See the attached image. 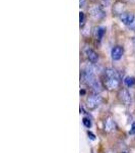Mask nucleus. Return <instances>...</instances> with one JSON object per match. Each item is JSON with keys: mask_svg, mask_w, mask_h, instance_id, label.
Here are the masks:
<instances>
[{"mask_svg": "<svg viewBox=\"0 0 135 153\" xmlns=\"http://www.w3.org/2000/svg\"><path fill=\"white\" fill-rule=\"evenodd\" d=\"M80 16H79V22H80V26H82L83 24H84V13L83 12L80 11Z\"/></svg>", "mask_w": 135, "mask_h": 153, "instance_id": "nucleus-14", "label": "nucleus"}, {"mask_svg": "<svg viewBox=\"0 0 135 153\" xmlns=\"http://www.w3.org/2000/svg\"><path fill=\"white\" fill-rule=\"evenodd\" d=\"M87 55L88 60L92 63H95L99 60V55H98V53L95 52V50H92V49H87Z\"/></svg>", "mask_w": 135, "mask_h": 153, "instance_id": "nucleus-9", "label": "nucleus"}, {"mask_svg": "<svg viewBox=\"0 0 135 153\" xmlns=\"http://www.w3.org/2000/svg\"><path fill=\"white\" fill-rule=\"evenodd\" d=\"M123 53H124V50L121 46H115L111 51V56L114 60H119V59L122 58Z\"/></svg>", "mask_w": 135, "mask_h": 153, "instance_id": "nucleus-8", "label": "nucleus"}, {"mask_svg": "<svg viewBox=\"0 0 135 153\" xmlns=\"http://www.w3.org/2000/svg\"><path fill=\"white\" fill-rule=\"evenodd\" d=\"M83 80L87 82V85H90V87L92 88V90H94L95 93H99L102 91V87H101L99 80H97V78H95V73H94V70H92L90 66L85 68V70L83 71Z\"/></svg>", "mask_w": 135, "mask_h": 153, "instance_id": "nucleus-2", "label": "nucleus"}, {"mask_svg": "<svg viewBox=\"0 0 135 153\" xmlns=\"http://www.w3.org/2000/svg\"><path fill=\"white\" fill-rule=\"evenodd\" d=\"M82 123H83V125H84L85 127L87 128V129H90V128L92 127V122H90V120H88V118H87V117L83 118Z\"/></svg>", "mask_w": 135, "mask_h": 153, "instance_id": "nucleus-13", "label": "nucleus"}, {"mask_svg": "<svg viewBox=\"0 0 135 153\" xmlns=\"http://www.w3.org/2000/svg\"><path fill=\"white\" fill-rule=\"evenodd\" d=\"M133 45H134V49H135V38L133 39Z\"/></svg>", "mask_w": 135, "mask_h": 153, "instance_id": "nucleus-18", "label": "nucleus"}, {"mask_svg": "<svg viewBox=\"0 0 135 153\" xmlns=\"http://www.w3.org/2000/svg\"><path fill=\"white\" fill-rule=\"evenodd\" d=\"M124 84L127 86V87H133V86L135 85V78H133V76H126V78L124 79Z\"/></svg>", "mask_w": 135, "mask_h": 153, "instance_id": "nucleus-12", "label": "nucleus"}, {"mask_svg": "<svg viewBox=\"0 0 135 153\" xmlns=\"http://www.w3.org/2000/svg\"><path fill=\"white\" fill-rule=\"evenodd\" d=\"M105 85L109 90H115L119 88L120 76L114 68H107L105 71Z\"/></svg>", "mask_w": 135, "mask_h": 153, "instance_id": "nucleus-1", "label": "nucleus"}, {"mask_svg": "<svg viewBox=\"0 0 135 153\" xmlns=\"http://www.w3.org/2000/svg\"><path fill=\"white\" fill-rule=\"evenodd\" d=\"M124 3L121 1H117L116 3L114 4V7H113V11L116 14H123V10H124Z\"/></svg>", "mask_w": 135, "mask_h": 153, "instance_id": "nucleus-10", "label": "nucleus"}, {"mask_svg": "<svg viewBox=\"0 0 135 153\" xmlns=\"http://www.w3.org/2000/svg\"><path fill=\"white\" fill-rule=\"evenodd\" d=\"M87 135H88V137L90 138V140H92V141H94V140H95V136L92 134V132H87Z\"/></svg>", "mask_w": 135, "mask_h": 153, "instance_id": "nucleus-16", "label": "nucleus"}, {"mask_svg": "<svg viewBox=\"0 0 135 153\" xmlns=\"http://www.w3.org/2000/svg\"><path fill=\"white\" fill-rule=\"evenodd\" d=\"M128 1H135V0H128Z\"/></svg>", "mask_w": 135, "mask_h": 153, "instance_id": "nucleus-19", "label": "nucleus"}, {"mask_svg": "<svg viewBox=\"0 0 135 153\" xmlns=\"http://www.w3.org/2000/svg\"><path fill=\"white\" fill-rule=\"evenodd\" d=\"M84 3H85L84 0H80V6H83L84 5Z\"/></svg>", "mask_w": 135, "mask_h": 153, "instance_id": "nucleus-17", "label": "nucleus"}, {"mask_svg": "<svg viewBox=\"0 0 135 153\" xmlns=\"http://www.w3.org/2000/svg\"><path fill=\"white\" fill-rule=\"evenodd\" d=\"M120 19H121L122 23H123L124 25H126V26H131V25L134 23L135 16H134V14H133V13H130V12H127V13L121 14Z\"/></svg>", "mask_w": 135, "mask_h": 153, "instance_id": "nucleus-6", "label": "nucleus"}, {"mask_svg": "<svg viewBox=\"0 0 135 153\" xmlns=\"http://www.w3.org/2000/svg\"><path fill=\"white\" fill-rule=\"evenodd\" d=\"M130 134L131 135H135V123H133L132 124V127H131V129H130Z\"/></svg>", "mask_w": 135, "mask_h": 153, "instance_id": "nucleus-15", "label": "nucleus"}, {"mask_svg": "<svg viewBox=\"0 0 135 153\" xmlns=\"http://www.w3.org/2000/svg\"><path fill=\"white\" fill-rule=\"evenodd\" d=\"M115 128H116V124H115L114 120H113L111 117H107L106 120H105V124H104L105 132L111 133V132H113V131L115 130Z\"/></svg>", "mask_w": 135, "mask_h": 153, "instance_id": "nucleus-7", "label": "nucleus"}, {"mask_svg": "<svg viewBox=\"0 0 135 153\" xmlns=\"http://www.w3.org/2000/svg\"><path fill=\"white\" fill-rule=\"evenodd\" d=\"M105 33H106V28H104V27H99V28H97V32H95V36H97V39L99 41H101L103 39V37H104Z\"/></svg>", "mask_w": 135, "mask_h": 153, "instance_id": "nucleus-11", "label": "nucleus"}, {"mask_svg": "<svg viewBox=\"0 0 135 153\" xmlns=\"http://www.w3.org/2000/svg\"><path fill=\"white\" fill-rule=\"evenodd\" d=\"M102 102H103L102 97H101L99 94H95V95L88 96V97H87V106L90 108V110H94L97 107H99V106L102 104Z\"/></svg>", "mask_w": 135, "mask_h": 153, "instance_id": "nucleus-3", "label": "nucleus"}, {"mask_svg": "<svg viewBox=\"0 0 135 153\" xmlns=\"http://www.w3.org/2000/svg\"><path fill=\"white\" fill-rule=\"evenodd\" d=\"M118 97H119V100L121 101V103H123L124 105H126V106L131 105L132 97L127 89H124V88L121 89V90L119 91V93H118Z\"/></svg>", "mask_w": 135, "mask_h": 153, "instance_id": "nucleus-4", "label": "nucleus"}, {"mask_svg": "<svg viewBox=\"0 0 135 153\" xmlns=\"http://www.w3.org/2000/svg\"><path fill=\"white\" fill-rule=\"evenodd\" d=\"M90 12L92 16L95 19H101L105 16V12L102 9V7L99 5H95L90 9Z\"/></svg>", "mask_w": 135, "mask_h": 153, "instance_id": "nucleus-5", "label": "nucleus"}]
</instances>
